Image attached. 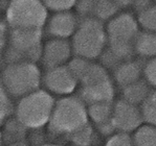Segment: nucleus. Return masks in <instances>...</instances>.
I'll return each instance as SVG.
<instances>
[{
  "label": "nucleus",
  "instance_id": "nucleus-1",
  "mask_svg": "<svg viewBox=\"0 0 156 146\" xmlns=\"http://www.w3.org/2000/svg\"><path fill=\"white\" fill-rule=\"evenodd\" d=\"M87 104L79 96H67L57 100L48 122V133L64 138L76 133L88 123Z\"/></svg>",
  "mask_w": 156,
  "mask_h": 146
},
{
  "label": "nucleus",
  "instance_id": "nucleus-2",
  "mask_svg": "<svg viewBox=\"0 0 156 146\" xmlns=\"http://www.w3.org/2000/svg\"><path fill=\"white\" fill-rule=\"evenodd\" d=\"M70 42L73 56L90 61L98 59L108 45L106 25L94 18H80V23Z\"/></svg>",
  "mask_w": 156,
  "mask_h": 146
},
{
  "label": "nucleus",
  "instance_id": "nucleus-3",
  "mask_svg": "<svg viewBox=\"0 0 156 146\" xmlns=\"http://www.w3.org/2000/svg\"><path fill=\"white\" fill-rule=\"evenodd\" d=\"M140 22L129 13L117 14L106 25L107 47L123 61L132 59L135 54L134 45L140 33Z\"/></svg>",
  "mask_w": 156,
  "mask_h": 146
},
{
  "label": "nucleus",
  "instance_id": "nucleus-4",
  "mask_svg": "<svg viewBox=\"0 0 156 146\" xmlns=\"http://www.w3.org/2000/svg\"><path fill=\"white\" fill-rule=\"evenodd\" d=\"M43 29L11 28L9 43L4 50L5 65L15 63H35L41 61Z\"/></svg>",
  "mask_w": 156,
  "mask_h": 146
},
{
  "label": "nucleus",
  "instance_id": "nucleus-5",
  "mask_svg": "<svg viewBox=\"0 0 156 146\" xmlns=\"http://www.w3.org/2000/svg\"><path fill=\"white\" fill-rule=\"evenodd\" d=\"M41 81V72L35 63L8 64L1 75V87L15 98H22L39 90Z\"/></svg>",
  "mask_w": 156,
  "mask_h": 146
},
{
  "label": "nucleus",
  "instance_id": "nucleus-6",
  "mask_svg": "<svg viewBox=\"0 0 156 146\" xmlns=\"http://www.w3.org/2000/svg\"><path fill=\"white\" fill-rule=\"evenodd\" d=\"M48 20V9L42 0H9L5 23L9 28L43 29Z\"/></svg>",
  "mask_w": 156,
  "mask_h": 146
},
{
  "label": "nucleus",
  "instance_id": "nucleus-7",
  "mask_svg": "<svg viewBox=\"0 0 156 146\" xmlns=\"http://www.w3.org/2000/svg\"><path fill=\"white\" fill-rule=\"evenodd\" d=\"M55 98L45 90H37L19 100L15 116L28 128L46 125L54 111Z\"/></svg>",
  "mask_w": 156,
  "mask_h": 146
},
{
  "label": "nucleus",
  "instance_id": "nucleus-8",
  "mask_svg": "<svg viewBox=\"0 0 156 146\" xmlns=\"http://www.w3.org/2000/svg\"><path fill=\"white\" fill-rule=\"evenodd\" d=\"M78 96L87 106L98 102L113 101L114 85L107 69L99 64H91L80 80Z\"/></svg>",
  "mask_w": 156,
  "mask_h": 146
},
{
  "label": "nucleus",
  "instance_id": "nucleus-9",
  "mask_svg": "<svg viewBox=\"0 0 156 146\" xmlns=\"http://www.w3.org/2000/svg\"><path fill=\"white\" fill-rule=\"evenodd\" d=\"M111 120L119 131L132 133L140 127L144 120L140 107L122 98L114 102Z\"/></svg>",
  "mask_w": 156,
  "mask_h": 146
},
{
  "label": "nucleus",
  "instance_id": "nucleus-10",
  "mask_svg": "<svg viewBox=\"0 0 156 146\" xmlns=\"http://www.w3.org/2000/svg\"><path fill=\"white\" fill-rule=\"evenodd\" d=\"M71 56H73V46L68 39L50 38L43 44L41 62L44 68L48 70L67 65Z\"/></svg>",
  "mask_w": 156,
  "mask_h": 146
},
{
  "label": "nucleus",
  "instance_id": "nucleus-11",
  "mask_svg": "<svg viewBox=\"0 0 156 146\" xmlns=\"http://www.w3.org/2000/svg\"><path fill=\"white\" fill-rule=\"evenodd\" d=\"M45 89L57 95H69L76 90L79 80L67 65L48 69L42 77Z\"/></svg>",
  "mask_w": 156,
  "mask_h": 146
},
{
  "label": "nucleus",
  "instance_id": "nucleus-12",
  "mask_svg": "<svg viewBox=\"0 0 156 146\" xmlns=\"http://www.w3.org/2000/svg\"><path fill=\"white\" fill-rule=\"evenodd\" d=\"M80 23V18L71 11L55 12L48 17L45 30L50 38L71 39Z\"/></svg>",
  "mask_w": 156,
  "mask_h": 146
},
{
  "label": "nucleus",
  "instance_id": "nucleus-13",
  "mask_svg": "<svg viewBox=\"0 0 156 146\" xmlns=\"http://www.w3.org/2000/svg\"><path fill=\"white\" fill-rule=\"evenodd\" d=\"M76 8L80 18H94L102 22L111 20L119 11L112 0H78Z\"/></svg>",
  "mask_w": 156,
  "mask_h": 146
},
{
  "label": "nucleus",
  "instance_id": "nucleus-14",
  "mask_svg": "<svg viewBox=\"0 0 156 146\" xmlns=\"http://www.w3.org/2000/svg\"><path fill=\"white\" fill-rule=\"evenodd\" d=\"M144 66L137 61H124L113 70L114 80L122 89L131 83L140 80L141 73H144Z\"/></svg>",
  "mask_w": 156,
  "mask_h": 146
},
{
  "label": "nucleus",
  "instance_id": "nucleus-15",
  "mask_svg": "<svg viewBox=\"0 0 156 146\" xmlns=\"http://www.w3.org/2000/svg\"><path fill=\"white\" fill-rule=\"evenodd\" d=\"M30 128L25 126L16 116H13L4 122L2 131V142L11 145L18 141L25 140Z\"/></svg>",
  "mask_w": 156,
  "mask_h": 146
},
{
  "label": "nucleus",
  "instance_id": "nucleus-16",
  "mask_svg": "<svg viewBox=\"0 0 156 146\" xmlns=\"http://www.w3.org/2000/svg\"><path fill=\"white\" fill-rule=\"evenodd\" d=\"M135 54L141 59H150L156 56V35L146 29L140 30L134 45Z\"/></svg>",
  "mask_w": 156,
  "mask_h": 146
},
{
  "label": "nucleus",
  "instance_id": "nucleus-17",
  "mask_svg": "<svg viewBox=\"0 0 156 146\" xmlns=\"http://www.w3.org/2000/svg\"><path fill=\"white\" fill-rule=\"evenodd\" d=\"M151 92L152 90L150 83L146 80L140 78L135 83L123 88V98L135 106H140Z\"/></svg>",
  "mask_w": 156,
  "mask_h": 146
},
{
  "label": "nucleus",
  "instance_id": "nucleus-18",
  "mask_svg": "<svg viewBox=\"0 0 156 146\" xmlns=\"http://www.w3.org/2000/svg\"><path fill=\"white\" fill-rule=\"evenodd\" d=\"M67 140L74 146H93L99 143L100 139L92 124L88 122L84 127L67 137Z\"/></svg>",
  "mask_w": 156,
  "mask_h": 146
},
{
  "label": "nucleus",
  "instance_id": "nucleus-19",
  "mask_svg": "<svg viewBox=\"0 0 156 146\" xmlns=\"http://www.w3.org/2000/svg\"><path fill=\"white\" fill-rule=\"evenodd\" d=\"M113 101H106V102H98L87 106L88 116L93 121L94 124L104 123L110 120L113 113Z\"/></svg>",
  "mask_w": 156,
  "mask_h": 146
},
{
  "label": "nucleus",
  "instance_id": "nucleus-20",
  "mask_svg": "<svg viewBox=\"0 0 156 146\" xmlns=\"http://www.w3.org/2000/svg\"><path fill=\"white\" fill-rule=\"evenodd\" d=\"M134 146H156V126L141 125L133 135Z\"/></svg>",
  "mask_w": 156,
  "mask_h": 146
},
{
  "label": "nucleus",
  "instance_id": "nucleus-21",
  "mask_svg": "<svg viewBox=\"0 0 156 146\" xmlns=\"http://www.w3.org/2000/svg\"><path fill=\"white\" fill-rule=\"evenodd\" d=\"M140 110L146 123L156 126V90H152L140 104Z\"/></svg>",
  "mask_w": 156,
  "mask_h": 146
},
{
  "label": "nucleus",
  "instance_id": "nucleus-22",
  "mask_svg": "<svg viewBox=\"0 0 156 146\" xmlns=\"http://www.w3.org/2000/svg\"><path fill=\"white\" fill-rule=\"evenodd\" d=\"M138 22L143 29L156 35V3H153L138 14Z\"/></svg>",
  "mask_w": 156,
  "mask_h": 146
},
{
  "label": "nucleus",
  "instance_id": "nucleus-23",
  "mask_svg": "<svg viewBox=\"0 0 156 146\" xmlns=\"http://www.w3.org/2000/svg\"><path fill=\"white\" fill-rule=\"evenodd\" d=\"M91 61L87 59H84L81 56H74L67 63V67L69 68L70 72L73 74V76L79 81L82 80V77L85 75L87 70L91 66Z\"/></svg>",
  "mask_w": 156,
  "mask_h": 146
},
{
  "label": "nucleus",
  "instance_id": "nucleus-24",
  "mask_svg": "<svg viewBox=\"0 0 156 146\" xmlns=\"http://www.w3.org/2000/svg\"><path fill=\"white\" fill-rule=\"evenodd\" d=\"M12 96L4 90L3 87H1V124L3 125L4 122L9 120L11 117L14 116L16 113V107L14 106V102L12 100Z\"/></svg>",
  "mask_w": 156,
  "mask_h": 146
},
{
  "label": "nucleus",
  "instance_id": "nucleus-25",
  "mask_svg": "<svg viewBox=\"0 0 156 146\" xmlns=\"http://www.w3.org/2000/svg\"><path fill=\"white\" fill-rule=\"evenodd\" d=\"M43 3L48 11L61 12V11H71L76 8L78 0H42Z\"/></svg>",
  "mask_w": 156,
  "mask_h": 146
},
{
  "label": "nucleus",
  "instance_id": "nucleus-26",
  "mask_svg": "<svg viewBox=\"0 0 156 146\" xmlns=\"http://www.w3.org/2000/svg\"><path fill=\"white\" fill-rule=\"evenodd\" d=\"M100 61H101V65L104 66L106 69H111L112 71L124 62L123 59H119L116 54H114L108 47L104 50V52L101 54Z\"/></svg>",
  "mask_w": 156,
  "mask_h": 146
},
{
  "label": "nucleus",
  "instance_id": "nucleus-27",
  "mask_svg": "<svg viewBox=\"0 0 156 146\" xmlns=\"http://www.w3.org/2000/svg\"><path fill=\"white\" fill-rule=\"evenodd\" d=\"M105 146H134L133 137L129 133L119 131L108 139Z\"/></svg>",
  "mask_w": 156,
  "mask_h": 146
},
{
  "label": "nucleus",
  "instance_id": "nucleus-28",
  "mask_svg": "<svg viewBox=\"0 0 156 146\" xmlns=\"http://www.w3.org/2000/svg\"><path fill=\"white\" fill-rule=\"evenodd\" d=\"M144 76L151 87L156 88V56L146 62L144 66Z\"/></svg>",
  "mask_w": 156,
  "mask_h": 146
},
{
  "label": "nucleus",
  "instance_id": "nucleus-29",
  "mask_svg": "<svg viewBox=\"0 0 156 146\" xmlns=\"http://www.w3.org/2000/svg\"><path fill=\"white\" fill-rule=\"evenodd\" d=\"M47 137L45 135L43 127L30 128V131L27 135V141L30 146H44L46 143Z\"/></svg>",
  "mask_w": 156,
  "mask_h": 146
},
{
  "label": "nucleus",
  "instance_id": "nucleus-30",
  "mask_svg": "<svg viewBox=\"0 0 156 146\" xmlns=\"http://www.w3.org/2000/svg\"><path fill=\"white\" fill-rule=\"evenodd\" d=\"M95 127H97V130H98V133L101 134L103 137H106V138L107 137L110 138L117 131L111 119L104 122V123L95 124Z\"/></svg>",
  "mask_w": 156,
  "mask_h": 146
},
{
  "label": "nucleus",
  "instance_id": "nucleus-31",
  "mask_svg": "<svg viewBox=\"0 0 156 146\" xmlns=\"http://www.w3.org/2000/svg\"><path fill=\"white\" fill-rule=\"evenodd\" d=\"M117 6L119 8H128L130 5H133L134 0H112Z\"/></svg>",
  "mask_w": 156,
  "mask_h": 146
},
{
  "label": "nucleus",
  "instance_id": "nucleus-32",
  "mask_svg": "<svg viewBox=\"0 0 156 146\" xmlns=\"http://www.w3.org/2000/svg\"><path fill=\"white\" fill-rule=\"evenodd\" d=\"M9 146H30V142L27 140H22V141H18V142H15L13 144H11Z\"/></svg>",
  "mask_w": 156,
  "mask_h": 146
},
{
  "label": "nucleus",
  "instance_id": "nucleus-33",
  "mask_svg": "<svg viewBox=\"0 0 156 146\" xmlns=\"http://www.w3.org/2000/svg\"><path fill=\"white\" fill-rule=\"evenodd\" d=\"M44 146H60V145H58V144H49V143H47V144H45Z\"/></svg>",
  "mask_w": 156,
  "mask_h": 146
},
{
  "label": "nucleus",
  "instance_id": "nucleus-34",
  "mask_svg": "<svg viewBox=\"0 0 156 146\" xmlns=\"http://www.w3.org/2000/svg\"><path fill=\"white\" fill-rule=\"evenodd\" d=\"M153 1H155V2H156V0H153Z\"/></svg>",
  "mask_w": 156,
  "mask_h": 146
}]
</instances>
